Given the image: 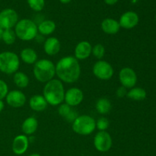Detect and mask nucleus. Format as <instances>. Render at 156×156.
I'll use <instances>...</instances> for the list:
<instances>
[{"instance_id": "f257e3e1", "label": "nucleus", "mask_w": 156, "mask_h": 156, "mask_svg": "<svg viewBox=\"0 0 156 156\" xmlns=\"http://www.w3.org/2000/svg\"><path fill=\"white\" fill-rule=\"evenodd\" d=\"M56 75L61 82L71 84L77 82L81 76V66L75 56L61 58L56 65Z\"/></svg>"}, {"instance_id": "f03ea898", "label": "nucleus", "mask_w": 156, "mask_h": 156, "mask_svg": "<svg viewBox=\"0 0 156 156\" xmlns=\"http://www.w3.org/2000/svg\"><path fill=\"white\" fill-rule=\"evenodd\" d=\"M65 92L62 82L59 79H53L44 85L43 96L48 105L58 106L64 101Z\"/></svg>"}, {"instance_id": "7ed1b4c3", "label": "nucleus", "mask_w": 156, "mask_h": 156, "mask_svg": "<svg viewBox=\"0 0 156 156\" xmlns=\"http://www.w3.org/2000/svg\"><path fill=\"white\" fill-rule=\"evenodd\" d=\"M33 73L38 82L47 83L54 78L56 65L50 59H39L34 64Z\"/></svg>"}, {"instance_id": "20e7f679", "label": "nucleus", "mask_w": 156, "mask_h": 156, "mask_svg": "<svg viewBox=\"0 0 156 156\" xmlns=\"http://www.w3.org/2000/svg\"><path fill=\"white\" fill-rule=\"evenodd\" d=\"M14 30L17 37L24 41L35 39L38 34L37 25L36 23L28 18H24L18 21Z\"/></svg>"}, {"instance_id": "39448f33", "label": "nucleus", "mask_w": 156, "mask_h": 156, "mask_svg": "<svg viewBox=\"0 0 156 156\" xmlns=\"http://www.w3.org/2000/svg\"><path fill=\"white\" fill-rule=\"evenodd\" d=\"M20 66L19 56L14 52L0 53V71L7 75L15 74Z\"/></svg>"}, {"instance_id": "423d86ee", "label": "nucleus", "mask_w": 156, "mask_h": 156, "mask_svg": "<svg viewBox=\"0 0 156 156\" xmlns=\"http://www.w3.org/2000/svg\"><path fill=\"white\" fill-rule=\"evenodd\" d=\"M73 132L81 136H88L96 129V120L89 115L78 116L72 126Z\"/></svg>"}, {"instance_id": "0eeeda50", "label": "nucleus", "mask_w": 156, "mask_h": 156, "mask_svg": "<svg viewBox=\"0 0 156 156\" xmlns=\"http://www.w3.org/2000/svg\"><path fill=\"white\" fill-rule=\"evenodd\" d=\"M92 72L96 78L103 81L110 80L114 73L112 66L105 60L97 61L93 66Z\"/></svg>"}, {"instance_id": "6e6552de", "label": "nucleus", "mask_w": 156, "mask_h": 156, "mask_svg": "<svg viewBox=\"0 0 156 156\" xmlns=\"http://www.w3.org/2000/svg\"><path fill=\"white\" fill-rule=\"evenodd\" d=\"M18 21V15L12 9H5L0 12V27L3 30L12 29Z\"/></svg>"}, {"instance_id": "1a4fd4ad", "label": "nucleus", "mask_w": 156, "mask_h": 156, "mask_svg": "<svg viewBox=\"0 0 156 156\" xmlns=\"http://www.w3.org/2000/svg\"><path fill=\"white\" fill-rule=\"evenodd\" d=\"M113 141L111 136L107 131H99L94 137V148L98 152H106L112 147Z\"/></svg>"}, {"instance_id": "9d476101", "label": "nucleus", "mask_w": 156, "mask_h": 156, "mask_svg": "<svg viewBox=\"0 0 156 156\" xmlns=\"http://www.w3.org/2000/svg\"><path fill=\"white\" fill-rule=\"evenodd\" d=\"M119 80L122 86L130 89L136 85L137 75L132 68L124 67L119 73Z\"/></svg>"}, {"instance_id": "9b49d317", "label": "nucleus", "mask_w": 156, "mask_h": 156, "mask_svg": "<svg viewBox=\"0 0 156 156\" xmlns=\"http://www.w3.org/2000/svg\"><path fill=\"white\" fill-rule=\"evenodd\" d=\"M84 100V93L80 88L73 87L70 88L65 92L64 101L71 108L80 105Z\"/></svg>"}, {"instance_id": "f8f14e48", "label": "nucleus", "mask_w": 156, "mask_h": 156, "mask_svg": "<svg viewBox=\"0 0 156 156\" xmlns=\"http://www.w3.org/2000/svg\"><path fill=\"white\" fill-rule=\"evenodd\" d=\"M6 103L14 108H19L24 106L26 103V96L22 91L18 90H12L9 91L5 97Z\"/></svg>"}, {"instance_id": "ddd939ff", "label": "nucleus", "mask_w": 156, "mask_h": 156, "mask_svg": "<svg viewBox=\"0 0 156 156\" xmlns=\"http://www.w3.org/2000/svg\"><path fill=\"white\" fill-rule=\"evenodd\" d=\"M139 21H140V18L137 13L133 11H128L124 12L120 16L118 22L120 27L129 30L135 27L139 24Z\"/></svg>"}, {"instance_id": "4468645a", "label": "nucleus", "mask_w": 156, "mask_h": 156, "mask_svg": "<svg viewBox=\"0 0 156 156\" xmlns=\"http://www.w3.org/2000/svg\"><path fill=\"white\" fill-rule=\"evenodd\" d=\"M29 147V139L24 134H20L14 138L12 142V149L14 153L17 155H21L25 153Z\"/></svg>"}, {"instance_id": "2eb2a0df", "label": "nucleus", "mask_w": 156, "mask_h": 156, "mask_svg": "<svg viewBox=\"0 0 156 156\" xmlns=\"http://www.w3.org/2000/svg\"><path fill=\"white\" fill-rule=\"evenodd\" d=\"M91 50H92V46L88 41H80L79 44H77L75 48V58L78 60H84L88 59L91 56Z\"/></svg>"}, {"instance_id": "dca6fc26", "label": "nucleus", "mask_w": 156, "mask_h": 156, "mask_svg": "<svg viewBox=\"0 0 156 156\" xmlns=\"http://www.w3.org/2000/svg\"><path fill=\"white\" fill-rule=\"evenodd\" d=\"M61 44L59 39L55 37H50L45 40L44 44V50L48 56H55L60 51Z\"/></svg>"}, {"instance_id": "f3484780", "label": "nucleus", "mask_w": 156, "mask_h": 156, "mask_svg": "<svg viewBox=\"0 0 156 156\" xmlns=\"http://www.w3.org/2000/svg\"><path fill=\"white\" fill-rule=\"evenodd\" d=\"M101 30L107 34H116L120 29L118 21L111 18H107L102 21L101 24Z\"/></svg>"}, {"instance_id": "a211bd4d", "label": "nucleus", "mask_w": 156, "mask_h": 156, "mask_svg": "<svg viewBox=\"0 0 156 156\" xmlns=\"http://www.w3.org/2000/svg\"><path fill=\"white\" fill-rule=\"evenodd\" d=\"M47 105L48 104L47 101L41 94L33 95L29 100V106L30 109L36 112H41V111H45Z\"/></svg>"}, {"instance_id": "6ab92c4d", "label": "nucleus", "mask_w": 156, "mask_h": 156, "mask_svg": "<svg viewBox=\"0 0 156 156\" xmlns=\"http://www.w3.org/2000/svg\"><path fill=\"white\" fill-rule=\"evenodd\" d=\"M38 128V121L35 117H29L23 121L21 130L24 135L31 136L34 133Z\"/></svg>"}, {"instance_id": "aec40b11", "label": "nucleus", "mask_w": 156, "mask_h": 156, "mask_svg": "<svg viewBox=\"0 0 156 156\" xmlns=\"http://www.w3.org/2000/svg\"><path fill=\"white\" fill-rule=\"evenodd\" d=\"M37 53L34 49L30 47H26L24 48L20 53V58L21 60L26 64L32 65L34 64L37 59Z\"/></svg>"}, {"instance_id": "412c9836", "label": "nucleus", "mask_w": 156, "mask_h": 156, "mask_svg": "<svg viewBox=\"0 0 156 156\" xmlns=\"http://www.w3.org/2000/svg\"><path fill=\"white\" fill-rule=\"evenodd\" d=\"M56 23L52 20H44L37 25L38 33L43 36H48L52 34L56 30Z\"/></svg>"}, {"instance_id": "4be33fe9", "label": "nucleus", "mask_w": 156, "mask_h": 156, "mask_svg": "<svg viewBox=\"0 0 156 156\" xmlns=\"http://www.w3.org/2000/svg\"><path fill=\"white\" fill-rule=\"evenodd\" d=\"M95 108L98 113L101 115L108 114L112 109V105L111 101L106 98H101L95 104Z\"/></svg>"}, {"instance_id": "5701e85b", "label": "nucleus", "mask_w": 156, "mask_h": 156, "mask_svg": "<svg viewBox=\"0 0 156 156\" xmlns=\"http://www.w3.org/2000/svg\"><path fill=\"white\" fill-rule=\"evenodd\" d=\"M147 93L146 90L140 87H133L130 88L129 91H127L126 97L131 100L134 101H143L146 99Z\"/></svg>"}, {"instance_id": "b1692460", "label": "nucleus", "mask_w": 156, "mask_h": 156, "mask_svg": "<svg viewBox=\"0 0 156 156\" xmlns=\"http://www.w3.org/2000/svg\"><path fill=\"white\" fill-rule=\"evenodd\" d=\"M13 82L17 87L24 88L28 86L30 79L29 77L23 72H16L13 76Z\"/></svg>"}, {"instance_id": "393cba45", "label": "nucleus", "mask_w": 156, "mask_h": 156, "mask_svg": "<svg viewBox=\"0 0 156 156\" xmlns=\"http://www.w3.org/2000/svg\"><path fill=\"white\" fill-rule=\"evenodd\" d=\"M16 34H15V30H12V29H6L4 30L2 34V40L3 41V42L5 43L7 45H12L16 41Z\"/></svg>"}, {"instance_id": "a878e982", "label": "nucleus", "mask_w": 156, "mask_h": 156, "mask_svg": "<svg viewBox=\"0 0 156 156\" xmlns=\"http://www.w3.org/2000/svg\"><path fill=\"white\" fill-rule=\"evenodd\" d=\"M29 7L34 12H41L45 5V0H27Z\"/></svg>"}, {"instance_id": "bb28decb", "label": "nucleus", "mask_w": 156, "mask_h": 156, "mask_svg": "<svg viewBox=\"0 0 156 156\" xmlns=\"http://www.w3.org/2000/svg\"><path fill=\"white\" fill-rule=\"evenodd\" d=\"M91 54L97 58L98 59H101L105 54V48L104 45L101 44H98L92 47V50H91Z\"/></svg>"}, {"instance_id": "cd10ccee", "label": "nucleus", "mask_w": 156, "mask_h": 156, "mask_svg": "<svg viewBox=\"0 0 156 156\" xmlns=\"http://www.w3.org/2000/svg\"><path fill=\"white\" fill-rule=\"evenodd\" d=\"M109 120L105 117H101L96 121V128L99 131H106L109 127Z\"/></svg>"}, {"instance_id": "c85d7f7f", "label": "nucleus", "mask_w": 156, "mask_h": 156, "mask_svg": "<svg viewBox=\"0 0 156 156\" xmlns=\"http://www.w3.org/2000/svg\"><path fill=\"white\" fill-rule=\"evenodd\" d=\"M71 111H72L71 107H70L69 105H66V103L64 104L62 103L61 105H59L58 113H59V114L61 116V117H64V118H66V117H67V115L69 114Z\"/></svg>"}, {"instance_id": "c756f323", "label": "nucleus", "mask_w": 156, "mask_h": 156, "mask_svg": "<svg viewBox=\"0 0 156 156\" xmlns=\"http://www.w3.org/2000/svg\"><path fill=\"white\" fill-rule=\"evenodd\" d=\"M9 93V87L5 81L0 79V100L5 98L6 95Z\"/></svg>"}, {"instance_id": "7c9ffc66", "label": "nucleus", "mask_w": 156, "mask_h": 156, "mask_svg": "<svg viewBox=\"0 0 156 156\" xmlns=\"http://www.w3.org/2000/svg\"><path fill=\"white\" fill-rule=\"evenodd\" d=\"M126 94H127V90L125 87L123 86H120L116 91V95L119 98H123L126 97Z\"/></svg>"}, {"instance_id": "2f4dec72", "label": "nucleus", "mask_w": 156, "mask_h": 156, "mask_svg": "<svg viewBox=\"0 0 156 156\" xmlns=\"http://www.w3.org/2000/svg\"><path fill=\"white\" fill-rule=\"evenodd\" d=\"M77 117H78V114L76 112V111H73V110L72 109V111H70L69 114L67 115V117H66L65 119L67 120V121L69 122V123H73V121H74Z\"/></svg>"}, {"instance_id": "473e14b6", "label": "nucleus", "mask_w": 156, "mask_h": 156, "mask_svg": "<svg viewBox=\"0 0 156 156\" xmlns=\"http://www.w3.org/2000/svg\"><path fill=\"white\" fill-rule=\"evenodd\" d=\"M104 1H105V2L106 3L107 5H115L119 0H104Z\"/></svg>"}, {"instance_id": "72a5a7b5", "label": "nucleus", "mask_w": 156, "mask_h": 156, "mask_svg": "<svg viewBox=\"0 0 156 156\" xmlns=\"http://www.w3.org/2000/svg\"><path fill=\"white\" fill-rule=\"evenodd\" d=\"M4 108H5L4 102H3L2 100H0V112H2V111H3Z\"/></svg>"}, {"instance_id": "f704fd0d", "label": "nucleus", "mask_w": 156, "mask_h": 156, "mask_svg": "<svg viewBox=\"0 0 156 156\" xmlns=\"http://www.w3.org/2000/svg\"><path fill=\"white\" fill-rule=\"evenodd\" d=\"M59 1L62 4H69V2H71L72 0H59Z\"/></svg>"}, {"instance_id": "c9c22d12", "label": "nucleus", "mask_w": 156, "mask_h": 156, "mask_svg": "<svg viewBox=\"0 0 156 156\" xmlns=\"http://www.w3.org/2000/svg\"><path fill=\"white\" fill-rule=\"evenodd\" d=\"M3 31H4V30H3L2 28H1V27H0V40H2V37Z\"/></svg>"}, {"instance_id": "e433bc0d", "label": "nucleus", "mask_w": 156, "mask_h": 156, "mask_svg": "<svg viewBox=\"0 0 156 156\" xmlns=\"http://www.w3.org/2000/svg\"><path fill=\"white\" fill-rule=\"evenodd\" d=\"M29 156H41V155L37 153H34V154H31V155H30Z\"/></svg>"}, {"instance_id": "4c0bfd02", "label": "nucleus", "mask_w": 156, "mask_h": 156, "mask_svg": "<svg viewBox=\"0 0 156 156\" xmlns=\"http://www.w3.org/2000/svg\"><path fill=\"white\" fill-rule=\"evenodd\" d=\"M155 20H156V16H155Z\"/></svg>"}, {"instance_id": "58836bf2", "label": "nucleus", "mask_w": 156, "mask_h": 156, "mask_svg": "<svg viewBox=\"0 0 156 156\" xmlns=\"http://www.w3.org/2000/svg\"><path fill=\"white\" fill-rule=\"evenodd\" d=\"M0 12H1V11H0Z\"/></svg>"}]
</instances>
